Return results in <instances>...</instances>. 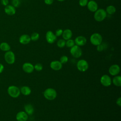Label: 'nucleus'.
Wrapping results in <instances>:
<instances>
[{
    "label": "nucleus",
    "mask_w": 121,
    "mask_h": 121,
    "mask_svg": "<svg viewBox=\"0 0 121 121\" xmlns=\"http://www.w3.org/2000/svg\"><path fill=\"white\" fill-rule=\"evenodd\" d=\"M68 61V57L66 55H63L60 58V61L62 64H65L67 63Z\"/></svg>",
    "instance_id": "nucleus-28"
},
{
    "label": "nucleus",
    "mask_w": 121,
    "mask_h": 121,
    "mask_svg": "<svg viewBox=\"0 0 121 121\" xmlns=\"http://www.w3.org/2000/svg\"><path fill=\"white\" fill-rule=\"evenodd\" d=\"M45 38L47 42L49 43H54L57 39V36L52 31L50 30L46 32Z\"/></svg>",
    "instance_id": "nucleus-8"
},
{
    "label": "nucleus",
    "mask_w": 121,
    "mask_h": 121,
    "mask_svg": "<svg viewBox=\"0 0 121 121\" xmlns=\"http://www.w3.org/2000/svg\"><path fill=\"white\" fill-rule=\"evenodd\" d=\"M31 40H32L33 41H36L38 40L39 38V34L38 33L34 32L32 34L31 36H30Z\"/></svg>",
    "instance_id": "nucleus-26"
},
{
    "label": "nucleus",
    "mask_w": 121,
    "mask_h": 121,
    "mask_svg": "<svg viewBox=\"0 0 121 121\" xmlns=\"http://www.w3.org/2000/svg\"><path fill=\"white\" fill-rule=\"evenodd\" d=\"M62 37L65 40H67L69 39H71L72 36V31L69 29H66L63 31L62 34Z\"/></svg>",
    "instance_id": "nucleus-18"
},
{
    "label": "nucleus",
    "mask_w": 121,
    "mask_h": 121,
    "mask_svg": "<svg viewBox=\"0 0 121 121\" xmlns=\"http://www.w3.org/2000/svg\"><path fill=\"white\" fill-rule=\"evenodd\" d=\"M22 69L27 73H31L34 70V65L29 62H25L22 66Z\"/></svg>",
    "instance_id": "nucleus-12"
},
{
    "label": "nucleus",
    "mask_w": 121,
    "mask_h": 121,
    "mask_svg": "<svg viewBox=\"0 0 121 121\" xmlns=\"http://www.w3.org/2000/svg\"><path fill=\"white\" fill-rule=\"evenodd\" d=\"M31 41L30 36L26 34L22 35L19 38V42L22 44H27Z\"/></svg>",
    "instance_id": "nucleus-16"
},
{
    "label": "nucleus",
    "mask_w": 121,
    "mask_h": 121,
    "mask_svg": "<svg viewBox=\"0 0 121 121\" xmlns=\"http://www.w3.org/2000/svg\"></svg>",
    "instance_id": "nucleus-39"
},
{
    "label": "nucleus",
    "mask_w": 121,
    "mask_h": 121,
    "mask_svg": "<svg viewBox=\"0 0 121 121\" xmlns=\"http://www.w3.org/2000/svg\"><path fill=\"white\" fill-rule=\"evenodd\" d=\"M8 94L11 97L13 98H17L20 95V89L15 86H9L7 90Z\"/></svg>",
    "instance_id": "nucleus-4"
},
{
    "label": "nucleus",
    "mask_w": 121,
    "mask_h": 121,
    "mask_svg": "<svg viewBox=\"0 0 121 121\" xmlns=\"http://www.w3.org/2000/svg\"><path fill=\"white\" fill-rule=\"evenodd\" d=\"M106 12L109 15L113 14L116 11V8L112 5H109L106 9Z\"/></svg>",
    "instance_id": "nucleus-23"
},
{
    "label": "nucleus",
    "mask_w": 121,
    "mask_h": 121,
    "mask_svg": "<svg viewBox=\"0 0 121 121\" xmlns=\"http://www.w3.org/2000/svg\"><path fill=\"white\" fill-rule=\"evenodd\" d=\"M44 2L46 4L50 5L53 3V0H44Z\"/></svg>",
    "instance_id": "nucleus-34"
},
{
    "label": "nucleus",
    "mask_w": 121,
    "mask_h": 121,
    "mask_svg": "<svg viewBox=\"0 0 121 121\" xmlns=\"http://www.w3.org/2000/svg\"><path fill=\"white\" fill-rule=\"evenodd\" d=\"M89 65L87 61L85 60H79L77 64V67L78 70L81 72H85L88 69Z\"/></svg>",
    "instance_id": "nucleus-7"
},
{
    "label": "nucleus",
    "mask_w": 121,
    "mask_h": 121,
    "mask_svg": "<svg viewBox=\"0 0 121 121\" xmlns=\"http://www.w3.org/2000/svg\"><path fill=\"white\" fill-rule=\"evenodd\" d=\"M1 3L3 5L6 6L9 4V0H1Z\"/></svg>",
    "instance_id": "nucleus-33"
},
{
    "label": "nucleus",
    "mask_w": 121,
    "mask_h": 121,
    "mask_svg": "<svg viewBox=\"0 0 121 121\" xmlns=\"http://www.w3.org/2000/svg\"><path fill=\"white\" fill-rule=\"evenodd\" d=\"M66 45V41L64 39H60L57 41V45L59 48H63Z\"/></svg>",
    "instance_id": "nucleus-24"
},
{
    "label": "nucleus",
    "mask_w": 121,
    "mask_h": 121,
    "mask_svg": "<svg viewBox=\"0 0 121 121\" xmlns=\"http://www.w3.org/2000/svg\"><path fill=\"white\" fill-rule=\"evenodd\" d=\"M20 93L24 95H28L31 93V88L27 86H23L20 89Z\"/></svg>",
    "instance_id": "nucleus-20"
},
{
    "label": "nucleus",
    "mask_w": 121,
    "mask_h": 121,
    "mask_svg": "<svg viewBox=\"0 0 121 121\" xmlns=\"http://www.w3.org/2000/svg\"><path fill=\"white\" fill-rule=\"evenodd\" d=\"M16 118L17 121H26L28 119V115L25 112L20 111L16 114Z\"/></svg>",
    "instance_id": "nucleus-13"
},
{
    "label": "nucleus",
    "mask_w": 121,
    "mask_h": 121,
    "mask_svg": "<svg viewBox=\"0 0 121 121\" xmlns=\"http://www.w3.org/2000/svg\"><path fill=\"white\" fill-rule=\"evenodd\" d=\"M62 33H63V30L61 29H58L57 30H56L55 35L57 37L60 36L62 35Z\"/></svg>",
    "instance_id": "nucleus-31"
},
{
    "label": "nucleus",
    "mask_w": 121,
    "mask_h": 121,
    "mask_svg": "<svg viewBox=\"0 0 121 121\" xmlns=\"http://www.w3.org/2000/svg\"><path fill=\"white\" fill-rule=\"evenodd\" d=\"M34 66V69L35 70H36V71H41L43 69V68L42 64H41V63H36Z\"/></svg>",
    "instance_id": "nucleus-27"
},
{
    "label": "nucleus",
    "mask_w": 121,
    "mask_h": 121,
    "mask_svg": "<svg viewBox=\"0 0 121 121\" xmlns=\"http://www.w3.org/2000/svg\"><path fill=\"white\" fill-rule=\"evenodd\" d=\"M107 13L106 11L102 9H97L94 14V18L97 22H101L103 21L106 17Z\"/></svg>",
    "instance_id": "nucleus-2"
},
{
    "label": "nucleus",
    "mask_w": 121,
    "mask_h": 121,
    "mask_svg": "<svg viewBox=\"0 0 121 121\" xmlns=\"http://www.w3.org/2000/svg\"><path fill=\"white\" fill-rule=\"evenodd\" d=\"M0 49L3 51L7 52L10 50V46L8 43L6 42H3L0 44Z\"/></svg>",
    "instance_id": "nucleus-22"
},
{
    "label": "nucleus",
    "mask_w": 121,
    "mask_h": 121,
    "mask_svg": "<svg viewBox=\"0 0 121 121\" xmlns=\"http://www.w3.org/2000/svg\"><path fill=\"white\" fill-rule=\"evenodd\" d=\"M90 41L93 45L97 46L102 43L103 38L100 34L95 33L91 35Z\"/></svg>",
    "instance_id": "nucleus-3"
},
{
    "label": "nucleus",
    "mask_w": 121,
    "mask_h": 121,
    "mask_svg": "<svg viewBox=\"0 0 121 121\" xmlns=\"http://www.w3.org/2000/svg\"><path fill=\"white\" fill-rule=\"evenodd\" d=\"M75 43L74 42V40L69 39V40H67V41H66V46L67 47H69V48H71L72 46H73L75 45Z\"/></svg>",
    "instance_id": "nucleus-25"
},
{
    "label": "nucleus",
    "mask_w": 121,
    "mask_h": 121,
    "mask_svg": "<svg viewBox=\"0 0 121 121\" xmlns=\"http://www.w3.org/2000/svg\"><path fill=\"white\" fill-rule=\"evenodd\" d=\"M88 9L92 12H95L98 9V4L95 0H90L87 4Z\"/></svg>",
    "instance_id": "nucleus-15"
},
{
    "label": "nucleus",
    "mask_w": 121,
    "mask_h": 121,
    "mask_svg": "<svg viewBox=\"0 0 121 121\" xmlns=\"http://www.w3.org/2000/svg\"><path fill=\"white\" fill-rule=\"evenodd\" d=\"M4 11L7 15L12 16L16 13V9L12 5H8L5 7Z\"/></svg>",
    "instance_id": "nucleus-17"
},
{
    "label": "nucleus",
    "mask_w": 121,
    "mask_h": 121,
    "mask_svg": "<svg viewBox=\"0 0 121 121\" xmlns=\"http://www.w3.org/2000/svg\"><path fill=\"white\" fill-rule=\"evenodd\" d=\"M24 109L25 112L27 114V115H32L34 112V107L32 104H26L24 106Z\"/></svg>",
    "instance_id": "nucleus-19"
},
{
    "label": "nucleus",
    "mask_w": 121,
    "mask_h": 121,
    "mask_svg": "<svg viewBox=\"0 0 121 121\" xmlns=\"http://www.w3.org/2000/svg\"><path fill=\"white\" fill-rule=\"evenodd\" d=\"M116 104L119 106H121V97H119L116 100Z\"/></svg>",
    "instance_id": "nucleus-35"
},
{
    "label": "nucleus",
    "mask_w": 121,
    "mask_h": 121,
    "mask_svg": "<svg viewBox=\"0 0 121 121\" xmlns=\"http://www.w3.org/2000/svg\"><path fill=\"white\" fill-rule=\"evenodd\" d=\"M88 2V0H79V4L81 7H85L87 5Z\"/></svg>",
    "instance_id": "nucleus-30"
},
{
    "label": "nucleus",
    "mask_w": 121,
    "mask_h": 121,
    "mask_svg": "<svg viewBox=\"0 0 121 121\" xmlns=\"http://www.w3.org/2000/svg\"><path fill=\"white\" fill-rule=\"evenodd\" d=\"M96 49H97V51H98V52H102L104 49V45L103 44H102V43H101L100 44L97 46Z\"/></svg>",
    "instance_id": "nucleus-32"
},
{
    "label": "nucleus",
    "mask_w": 121,
    "mask_h": 121,
    "mask_svg": "<svg viewBox=\"0 0 121 121\" xmlns=\"http://www.w3.org/2000/svg\"><path fill=\"white\" fill-rule=\"evenodd\" d=\"M51 68L55 71H58L61 69L62 67V64L58 60L52 61L50 63Z\"/></svg>",
    "instance_id": "nucleus-14"
},
{
    "label": "nucleus",
    "mask_w": 121,
    "mask_h": 121,
    "mask_svg": "<svg viewBox=\"0 0 121 121\" xmlns=\"http://www.w3.org/2000/svg\"><path fill=\"white\" fill-rule=\"evenodd\" d=\"M58 1H60V2H61V1H64L65 0H57Z\"/></svg>",
    "instance_id": "nucleus-37"
},
{
    "label": "nucleus",
    "mask_w": 121,
    "mask_h": 121,
    "mask_svg": "<svg viewBox=\"0 0 121 121\" xmlns=\"http://www.w3.org/2000/svg\"><path fill=\"white\" fill-rule=\"evenodd\" d=\"M74 42L76 45L78 46H82L86 44L87 40L85 36L80 35L77 36L75 38Z\"/></svg>",
    "instance_id": "nucleus-11"
},
{
    "label": "nucleus",
    "mask_w": 121,
    "mask_h": 121,
    "mask_svg": "<svg viewBox=\"0 0 121 121\" xmlns=\"http://www.w3.org/2000/svg\"></svg>",
    "instance_id": "nucleus-40"
},
{
    "label": "nucleus",
    "mask_w": 121,
    "mask_h": 121,
    "mask_svg": "<svg viewBox=\"0 0 121 121\" xmlns=\"http://www.w3.org/2000/svg\"><path fill=\"white\" fill-rule=\"evenodd\" d=\"M100 82L101 84L104 86H109L112 84V79L108 75H103L100 78Z\"/></svg>",
    "instance_id": "nucleus-9"
},
{
    "label": "nucleus",
    "mask_w": 121,
    "mask_h": 121,
    "mask_svg": "<svg viewBox=\"0 0 121 121\" xmlns=\"http://www.w3.org/2000/svg\"><path fill=\"white\" fill-rule=\"evenodd\" d=\"M109 73L112 76H116L120 72V67L117 64H113L111 65L108 70Z\"/></svg>",
    "instance_id": "nucleus-10"
},
{
    "label": "nucleus",
    "mask_w": 121,
    "mask_h": 121,
    "mask_svg": "<svg viewBox=\"0 0 121 121\" xmlns=\"http://www.w3.org/2000/svg\"><path fill=\"white\" fill-rule=\"evenodd\" d=\"M4 59L6 62L9 64H12L15 61V55L14 53L11 51H7L4 54Z\"/></svg>",
    "instance_id": "nucleus-6"
},
{
    "label": "nucleus",
    "mask_w": 121,
    "mask_h": 121,
    "mask_svg": "<svg viewBox=\"0 0 121 121\" xmlns=\"http://www.w3.org/2000/svg\"><path fill=\"white\" fill-rule=\"evenodd\" d=\"M4 69V67L3 65L1 63H0V74L3 72Z\"/></svg>",
    "instance_id": "nucleus-36"
},
{
    "label": "nucleus",
    "mask_w": 121,
    "mask_h": 121,
    "mask_svg": "<svg viewBox=\"0 0 121 121\" xmlns=\"http://www.w3.org/2000/svg\"><path fill=\"white\" fill-rule=\"evenodd\" d=\"M44 97L48 100H53L57 97V92L52 88H48L43 92Z\"/></svg>",
    "instance_id": "nucleus-1"
},
{
    "label": "nucleus",
    "mask_w": 121,
    "mask_h": 121,
    "mask_svg": "<svg viewBox=\"0 0 121 121\" xmlns=\"http://www.w3.org/2000/svg\"></svg>",
    "instance_id": "nucleus-38"
},
{
    "label": "nucleus",
    "mask_w": 121,
    "mask_h": 121,
    "mask_svg": "<svg viewBox=\"0 0 121 121\" xmlns=\"http://www.w3.org/2000/svg\"><path fill=\"white\" fill-rule=\"evenodd\" d=\"M112 83L116 86H121V77L120 76H115L112 81Z\"/></svg>",
    "instance_id": "nucleus-21"
},
{
    "label": "nucleus",
    "mask_w": 121,
    "mask_h": 121,
    "mask_svg": "<svg viewBox=\"0 0 121 121\" xmlns=\"http://www.w3.org/2000/svg\"><path fill=\"white\" fill-rule=\"evenodd\" d=\"M12 6H13L15 8L18 7L20 4V0H12Z\"/></svg>",
    "instance_id": "nucleus-29"
},
{
    "label": "nucleus",
    "mask_w": 121,
    "mask_h": 121,
    "mask_svg": "<svg viewBox=\"0 0 121 121\" xmlns=\"http://www.w3.org/2000/svg\"><path fill=\"white\" fill-rule=\"evenodd\" d=\"M70 52L71 55L74 58H78L80 57L82 54V51L80 47L77 45H74L70 48Z\"/></svg>",
    "instance_id": "nucleus-5"
}]
</instances>
